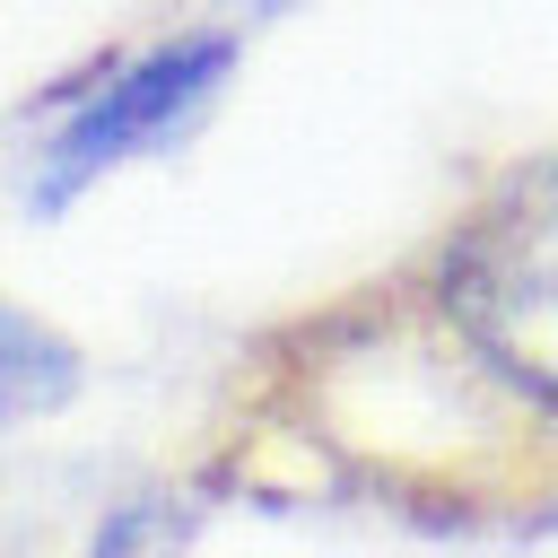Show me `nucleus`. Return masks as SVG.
Segmentation results:
<instances>
[{"label": "nucleus", "mask_w": 558, "mask_h": 558, "mask_svg": "<svg viewBox=\"0 0 558 558\" xmlns=\"http://www.w3.org/2000/svg\"><path fill=\"white\" fill-rule=\"evenodd\" d=\"M436 323L488 392L558 418V157L497 183L445 235Z\"/></svg>", "instance_id": "f257e3e1"}, {"label": "nucleus", "mask_w": 558, "mask_h": 558, "mask_svg": "<svg viewBox=\"0 0 558 558\" xmlns=\"http://www.w3.org/2000/svg\"><path fill=\"white\" fill-rule=\"evenodd\" d=\"M227 61H235V44H227V35H166L157 52H140V61L105 70V78L61 113V131L44 140V183H35V192L61 209L70 192H87L96 174H113L122 157H140V148L174 140V131L218 96Z\"/></svg>", "instance_id": "f03ea898"}, {"label": "nucleus", "mask_w": 558, "mask_h": 558, "mask_svg": "<svg viewBox=\"0 0 558 558\" xmlns=\"http://www.w3.org/2000/svg\"><path fill=\"white\" fill-rule=\"evenodd\" d=\"M70 392H78V349H70L52 323H35L26 305L0 296V427L44 418V410H61Z\"/></svg>", "instance_id": "7ed1b4c3"}, {"label": "nucleus", "mask_w": 558, "mask_h": 558, "mask_svg": "<svg viewBox=\"0 0 558 558\" xmlns=\"http://www.w3.org/2000/svg\"><path fill=\"white\" fill-rule=\"evenodd\" d=\"M183 541H192V506L183 497H131V506L105 514L87 558H183Z\"/></svg>", "instance_id": "20e7f679"}]
</instances>
